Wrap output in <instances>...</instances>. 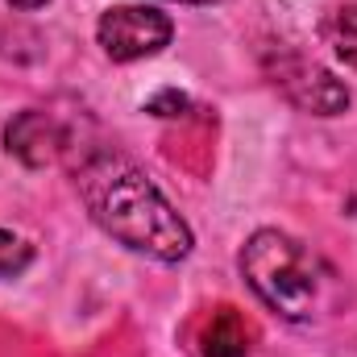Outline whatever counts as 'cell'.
<instances>
[{
	"mask_svg": "<svg viewBox=\"0 0 357 357\" xmlns=\"http://www.w3.org/2000/svg\"><path fill=\"white\" fill-rule=\"evenodd\" d=\"M75 187L88 204V216L125 250L146 254L154 262H183L191 254V225L137 162L121 154H91L75 171Z\"/></svg>",
	"mask_w": 357,
	"mask_h": 357,
	"instance_id": "obj_1",
	"label": "cell"
},
{
	"mask_svg": "<svg viewBox=\"0 0 357 357\" xmlns=\"http://www.w3.org/2000/svg\"><path fill=\"white\" fill-rule=\"evenodd\" d=\"M241 274L254 295L287 324H312L328 295V266L291 233L258 229L241 250Z\"/></svg>",
	"mask_w": 357,
	"mask_h": 357,
	"instance_id": "obj_2",
	"label": "cell"
},
{
	"mask_svg": "<svg viewBox=\"0 0 357 357\" xmlns=\"http://www.w3.org/2000/svg\"><path fill=\"white\" fill-rule=\"evenodd\" d=\"M175 38V25L167 13L146 8V4H116L100 17L96 25V42L112 63H137L150 59L158 50H167Z\"/></svg>",
	"mask_w": 357,
	"mask_h": 357,
	"instance_id": "obj_3",
	"label": "cell"
},
{
	"mask_svg": "<svg viewBox=\"0 0 357 357\" xmlns=\"http://www.w3.org/2000/svg\"><path fill=\"white\" fill-rule=\"evenodd\" d=\"M270 79L274 88L282 91L295 108L303 112H316V116H337L349 108V88L320 63L303 59V54H291V50H278V59H270Z\"/></svg>",
	"mask_w": 357,
	"mask_h": 357,
	"instance_id": "obj_4",
	"label": "cell"
},
{
	"mask_svg": "<svg viewBox=\"0 0 357 357\" xmlns=\"http://www.w3.org/2000/svg\"><path fill=\"white\" fill-rule=\"evenodd\" d=\"M254 341H258L254 324L237 307H229V303L204 312L191 324V354L195 357H250L254 354Z\"/></svg>",
	"mask_w": 357,
	"mask_h": 357,
	"instance_id": "obj_5",
	"label": "cell"
},
{
	"mask_svg": "<svg viewBox=\"0 0 357 357\" xmlns=\"http://www.w3.org/2000/svg\"><path fill=\"white\" fill-rule=\"evenodd\" d=\"M63 142H67V137H63L59 121H54L50 112H42V108L17 112V116L8 121V129H4L8 154L21 158L25 167H50V162L63 154Z\"/></svg>",
	"mask_w": 357,
	"mask_h": 357,
	"instance_id": "obj_6",
	"label": "cell"
},
{
	"mask_svg": "<svg viewBox=\"0 0 357 357\" xmlns=\"http://www.w3.org/2000/svg\"><path fill=\"white\" fill-rule=\"evenodd\" d=\"M324 42L333 46V54H337L345 67L357 71V4H341V8L328 13V21H324Z\"/></svg>",
	"mask_w": 357,
	"mask_h": 357,
	"instance_id": "obj_7",
	"label": "cell"
},
{
	"mask_svg": "<svg viewBox=\"0 0 357 357\" xmlns=\"http://www.w3.org/2000/svg\"><path fill=\"white\" fill-rule=\"evenodd\" d=\"M29 262H33V245L8 229H0V278H17Z\"/></svg>",
	"mask_w": 357,
	"mask_h": 357,
	"instance_id": "obj_8",
	"label": "cell"
},
{
	"mask_svg": "<svg viewBox=\"0 0 357 357\" xmlns=\"http://www.w3.org/2000/svg\"><path fill=\"white\" fill-rule=\"evenodd\" d=\"M183 108H187V96H178V91H162V96L150 100L154 116H183Z\"/></svg>",
	"mask_w": 357,
	"mask_h": 357,
	"instance_id": "obj_9",
	"label": "cell"
},
{
	"mask_svg": "<svg viewBox=\"0 0 357 357\" xmlns=\"http://www.w3.org/2000/svg\"><path fill=\"white\" fill-rule=\"evenodd\" d=\"M13 8H42V4H50V0H8Z\"/></svg>",
	"mask_w": 357,
	"mask_h": 357,
	"instance_id": "obj_10",
	"label": "cell"
},
{
	"mask_svg": "<svg viewBox=\"0 0 357 357\" xmlns=\"http://www.w3.org/2000/svg\"><path fill=\"white\" fill-rule=\"evenodd\" d=\"M178 4H225V0H178Z\"/></svg>",
	"mask_w": 357,
	"mask_h": 357,
	"instance_id": "obj_11",
	"label": "cell"
}]
</instances>
